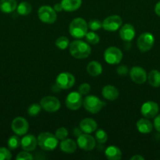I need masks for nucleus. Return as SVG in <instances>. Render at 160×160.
<instances>
[{
  "instance_id": "nucleus-1",
  "label": "nucleus",
  "mask_w": 160,
  "mask_h": 160,
  "mask_svg": "<svg viewBox=\"0 0 160 160\" xmlns=\"http://www.w3.org/2000/svg\"><path fill=\"white\" fill-rule=\"evenodd\" d=\"M69 51L74 58L82 59L89 57L91 53V48L87 42L75 40L71 42L69 45Z\"/></svg>"
},
{
  "instance_id": "nucleus-2",
  "label": "nucleus",
  "mask_w": 160,
  "mask_h": 160,
  "mask_svg": "<svg viewBox=\"0 0 160 160\" xmlns=\"http://www.w3.org/2000/svg\"><path fill=\"white\" fill-rule=\"evenodd\" d=\"M88 32V24L83 18H75L69 25V33L75 38H83Z\"/></svg>"
},
{
  "instance_id": "nucleus-3",
  "label": "nucleus",
  "mask_w": 160,
  "mask_h": 160,
  "mask_svg": "<svg viewBox=\"0 0 160 160\" xmlns=\"http://www.w3.org/2000/svg\"><path fill=\"white\" fill-rule=\"evenodd\" d=\"M38 145L42 150L45 151H53L58 145V139L50 132H42L39 134L37 138Z\"/></svg>"
},
{
  "instance_id": "nucleus-4",
  "label": "nucleus",
  "mask_w": 160,
  "mask_h": 160,
  "mask_svg": "<svg viewBox=\"0 0 160 160\" xmlns=\"http://www.w3.org/2000/svg\"><path fill=\"white\" fill-rule=\"evenodd\" d=\"M83 106L87 112L95 114L100 112L106 106V102L95 95H88L83 99Z\"/></svg>"
},
{
  "instance_id": "nucleus-5",
  "label": "nucleus",
  "mask_w": 160,
  "mask_h": 160,
  "mask_svg": "<svg viewBox=\"0 0 160 160\" xmlns=\"http://www.w3.org/2000/svg\"><path fill=\"white\" fill-rule=\"evenodd\" d=\"M38 17L43 23L52 24L56 20V12L51 6H42L38 10Z\"/></svg>"
},
{
  "instance_id": "nucleus-6",
  "label": "nucleus",
  "mask_w": 160,
  "mask_h": 160,
  "mask_svg": "<svg viewBox=\"0 0 160 160\" xmlns=\"http://www.w3.org/2000/svg\"><path fill=\"white\" fill-rule=\"evenodd\" d=\"M155 43V38L152 33L144 32L142 33L138 37L136 41V45L141 52H145L149 51L153 47Z\"/></svg>"
},
{
  "instance_id": "nucleus-7",
  "label": "nucleus",
  "mask_w": 160,
  "mask_h": 160,
  "mask_svg": "<svg viewBox=\"0 0 160 160\" xmlns=\"http://www.w3.org/2000/svg\"><path fill=\"white\" fill-rule=\"evenodd\" d=\"M122 51L115 46L108 47L104 53V60L111 65L119 64L122 59Z\"/></svg>"
},
{
  "instance_id": "nucleus-8",
  "label": "nucleus",
  "mask_w": 160,
  "mask_h": 160,
  "mask_svg": "<svg viewBox=\"0 0 160 160\" xmlns=\"http://www.w3.org/2000/svg\"><path fill=\"white\" fill-rule=\"evenodd\" d=\"M75 83V78L68 72H63L58 74L56 78V85L60 89H69L73 87Z\"/></svg>"
},
{
  "instance_id": "nucleus-9",
  "label": "nucleus",
  "mask_w": 160,
  "mask_h": 160,
  "mask_svg": "<svg viewBox=\"0 0 160 160\" xmlns=\"http://www.w3.org/2000/svg\"><path fill=\"white\" fill-rule=\"evenodd\" d=\"M83 102L82 95L78 92H72L67 95L65 99V106L70 110H78Z\"/></svg>"
},
{
  "instance_id": "nucleus-10",
  "label": "nucleus",
  "mask_w": 160,
  "mask_h": 160,
  "mask_svg": "<svg viewBox=\"0 0 160 160\" xmlns=\"http://www.w3.org/2000/svg\"><path fill=\"white\" fill-rule=\"evenodd\" d=\"M39 104L45 112H57L61 108V102L54 96H45L40 100Z\"/></svg>"
},
{
  "instance_id": "nucleus-11",
  "label": "nucleus",
  "mask_w": 160,
  "mask_h": 160,
  "mask_svg": "<svg viewBox=\"0 0 160 160\" xmlns=\"http://www.w3.org/2000/svg\"><path fill=\"white\" fill-rule=\"evenodd\" d=\"M11 128L14 134L18 136L24 135L27 134L29 129V124L28 120L21 117H17L12 121Z\"/></svg>"
},
{
  "instance_id": "nucleus-12",
  "label": "nucleus",
  "mask_w": 160,
  "mask_h": 160,
  "mask_svg": "<svg viewBox=\"0 0 160 160\" xmlns=\"http://www.w3.org/2000/svg\"><path fill=\"white\" fill-rule=\"evenodd\" d=\"M77 145L84 151H91L96 146V140L92 135L86 133L77 137Z\"/></svg>"
},
{
  "instance_id": "nucleus-13",
  "label": "nucleus",
  "mask_w": 160,
  "mask_h": 160,
  "mask_svg": "<svg viewBox=\"0 0 160 160\" xmlns=\"http://www.w3.org/2000/svg\"><path fill=\"white\" fill-rule=\"evenodd\" d=\"M122 24V18L118 15H111L102 21V28L107 31H116Z\"/></svg>"
},
{
  "instance_id": "nucleus-14",
  "label": "nucleus",
  "mask_w": 160,
  "mask_h": 160,
  "mask_svg": "<svg viewBox=\"0 0 160 160\" xmlns=\"http://www.w3.org/2000/svg\"><path fill=\"white\" fill-rule=\"evenodd\" d=\"M159 111V107L156 102L152 101H147L141 106V112L145 118H154Z\"/></svg>"
},
{
  "instance_id": "nucleus-15",
  "label": "nucleus",
  "mask_w": 160,
  "mask_h": 160,
  "mask_svg": "<svg viewBox=\"0 0 160 160\" xmlns=\"http://www.w3.org/2000/svg\"><path fill=\"white\" fill-rule=\"evenodd\" d=\"M130 76L132 81L138 84H144L147 81V78L145 70L138 66L132 67L130 71Z\"/></svg>"
},
{
  "instance_id": "nucleus-16",
  "label": "nucleus",
  "mask_w": 160,
  "mask_h": 160,
  "mask_svg": "<svg viewBox=\"0 0 160 160\" xmlns=\"http://www.w3.org/2000/svg\"><path fill=\"white\" fill-rule=\"evenodd\" d=\"M135 35H136L135 28L130 23H125L121 27L119 30V36L124 42H130L134 38Z\"/></svg>"
},
{
  "instance_id": "nucleus-17",
  "label": "nucleus",
  "mask_w": 160,
  "mask_h": 160,
  "mask_svg": "<svg viewBox=\"0 0 160 160\" xmlns=\"http://www.w3.org/2000/svg\"><path fill=\"white\" fill-rule=\"evenodd\" d=\"M38 145L37 138L32 134H27L20 139V146L23 150L28 152L34 151Z\"/></svg>"
},
{
  "instance_id": "nucleus-18",
  "label": "nucleus",
  "mask_w": 160,
  "mask_h": 160,
  "mask_svg": "<svg viewBox=\"0 0 160 160\" xmlns=\"http://www.w3.org/2000/svg\"><path fill=\"white\" fill-rule=\"evenodd\" d=\"M102 95L104 98L109 101H115L119 96V92L115 86L108 84L102 89Z\"/></svg>"
},
{
  "instance_id": "nucleus-19",
  "label": "nucleus",
  "mask_w": 160,
  "mask_h": 160,
  "mask_svg": "<svg viewBox=\"0 0 160 160\" xmlns=\"http://www.w3.org/2000/svg\"><path fill=\"white\" fill-rule=\"evenodd\" d=\"M79 128L83 133L91 134L97 129V123L93 119L86 118L80 122Z\"/></svg>"
},
{
  "instance_id": "nucleus-20",
  "label": "nucleus",
  "mask_w": 160,
  "mask_h": 160,
  "mask_svg": "<svg viewBox=\"0 0 160 160\" xmlns=\"http://www.w3.org/2000/svg\"><path fill=\"white\" fill-rule=\"evenodd\" d=\"M77 142L72 140L71 138H65L61 141L60 144V148L64 152L67 153V154H72L76 151L77 148Z\"/></svg>"
},
{
  "instance_id": "nucleus-21",
  "label": "nucleus",
  "mask_w": 160,
  "mask_h": 160,
  "mask_svg": "<svg viewBox=\"0 0 160 160\" xmlns=\"http://www.w3.org/2000/svg\"><path fill=\"white\" fill-rule=\"evenodd\" d=\"M105 156L109 160H120L122 159V152L119 147L110 145L105 149Z\"/></svg>"
},
{
  "instance_id": "nucleus-22",
  "label": "nucleus",
  "mask_w": 160,
  "mask_h": 160,
  "mask_svg": "<svg viewBox=\"0 0 160 160\" xmlns=\"http://www.w3.org/2000/svg\"><path fill=\"white\" fill-rule=\"evenodd\" d=\"M136 128L141 134H148L152 131L153 125L147 118H141L136 122Z\"/></svg>"
},
{
  "instance_id": "nucleus-23",
  "label": "nucleus",
  "mask_w": 160,
  "mask_h": 160,
  "mask_svg": "<svg viewBox=\"0 0 160 160\" xmlns=\"http://www.w3.org/2000/svg\"><path fill=\"white\" fill-rule=\"evenodd\" d=\"M17 0H0V10L4 13H10L17 9Z\"/></svg>"
},
{
  "instance_id": "nucleus-24",
  "label": "nucleus",
  "mask_w": 160,
  "mask_h": 160,
  "mask_svg": "<svg viewBox=\"0 0 160 160\" xmlns=\"http://www.w3.org/2000/svg\"><path fill=\"white\" fill-rule=\"evenodd\" d=\"M63 9L66 12H74L82 6V0H61Z\"/></svg>"
},
{
  "instance_id": "nucleus-25",
  "label": "nucleus",
  "mask_w": 160,
  "mask_h": 160,
  "mask_svg": "<svg viewBox=\"0 0 160 160\" xmlns=\"http://www.w3.org/2000/svg\"><path fill=\"white\" fill-rule=\"evenodd\" d=\"M86 71L90 76L97 77L101 74L103 68L100 62H97V61H91L86 67Z\"/></svg>"
},
{
  "instance_id": "nucleus-26",
  "label": "nucleus",
  "mask_w": 160,
  "mask_h": 160,
  "mask_svg": "<svg viewBox=\"0 0 160 160\" xmlns=\"http://www.w3.org/2000/svg\"><path fill=\"white\" fill-rule=\"evenodd\" d=\"M147 80L152 87H160V72L157 70H151L147 75Z\"/></svg>"
},
{
  "instance_id": "nucleus-27",
  "label": "nucleus",
  "mask_w": 160,
  "mask_h": 160,
  "mask_svg": "<svg viewBox=\"0 0 160 160\" xmlns=\"http://www.w3.org/2000/svg\"><path fill=\"white\" fill-rule=\"evenodd\" d=\"M32 10V6L30 4V2L26 1L21 2L17 5V11L20 15L21 16H27L29 13H31Z\"/></svg>"
},
{
  "instance_id": "nucleus-28",
  "label": "nucleus",
  "mask_w": 160,
  "mask_h": 160,
  "mask_svg": "<svg viewBox=\"0 0 160 160\" xmlns=\"http://www.w3.org/2000/svg\"><path fill=\"white\" fill-rule=\"evenodd\" d=\"M7 145L9 149L15 150L20 145V139L17 134L12 135L7 141Z\"/></svg>"
},
{
  "instance_id": "nucleus-29",
  "label": "nucleus",
  "mask_w": 160,
  "mask_h": 160,
  "mask_svg": "<svg viewBox=\"0 0 160 160\" xmlns=\"http://www.w3.org/2000/svg\"><path fill=\"white\" fill-rule=\"evenodd\" d=\"M85 38H86V42L90 45H97V43L100 42V37L98 36V34H96L93 31L86 33Z\"/></svg>"
},
{
  "instance_id": "nucleus-30",
  "label": "nucleus",
  "mask_w": 160,
  "mask_h": 160,
  "mask_svg": "<svg viewBox=\"0 0 160 160\" xmlns=\"http://www.w3.org/2000/svg\"><path fill=\"white\" fill-rule=\"evenodd\" d=\"M95 140L99 144H104L108 141V134L104 130L97 129L95 134Z\"/></svg>"
},
{
  "instance_id": "nucleus-31",
  "label": "nucleus",
  "mask_w": 160,
  "mask_h": 160,
  "mask_svg": "<svg viewBox=\"0 0 160 160\" xmlns=\"http://www.w3.org/2000/svg\"><path fill=\"white\" fill-rule=\"evenodd\" d=\"M55 45L59 49L64 50L69 46V40L67 37L65 36H61V37L58 38L55 42Z\"/></svg>"
},
{
  "instance_id": "nucleus-32",
  "label": "nucleus",
  "mask_w": 160,
  "mask_h": 160,
  "mask_svg": "<svg viewBox=\"0 0 160 160\" xmlns=\"http://www.w3.org/2000/svg\"><path fill=\"white\" fill-rule=\"evenodd\" d=\"M41 109H42V106L40 104L33 103L28 108V114L31 117H35L39 115V112H41Z\"/></svg>"
},
{
  "instance_id": "nucleus-33",
  "label": "nucleus",
  "mask_w": 160,
  "mask_h": 160,
  "mask_svg": "<svg viewBox=\"0 0 160 160\" xmlns=\"http://www.w3.org/2000/svg\"><path fill=\"white\" fill-rule=\"evenodd\" d=\"M88 24V28L93 31H96L100 30L102 28V21L99 20H91L89 21Z\"/></svg>"
},
{
  "instance_id": "nucleus-34",
  "label": "nucleus",
  "mask_w": 160,
  "mask_h": 160,
  "mask_svg": "<svg viewBox=\"0 0 160 160\" xmlns=\"http://www.w3.org/2000/svg\"><path fill=\"white\" fill-rule=\"evenodd\" d=\"M67 135H68V131L65 128H63V127L58 128L55 133V136L58 140H64V139L67 138Z\"/></svg>"
},
{
  "instance_id": "nucleus-35",
  "label": "nucleus",
  "mask_w": 160,
  "mask_h": 160,
  "mask_svg": "<svg viewBox=\"0 0 160 160\" xmlns=\"http://www.w3.org/2000/svg\"><path fill=\"white\" fill-rule=\"evenodd\" d=\"M11 158L10 151L5 147H0V160H9Z\"/></svg>"
},
{
  "instance_id": "nucleus-36",
  "label": "nucleus",
  "mask_w": 160,
  "mask_h": 160,
  "mask_svg": "<svg viewBox=\"0 0 160 160\" xmlns=\"http://www.w3.org/2000/svg\"><path fill=\"white\" fill-rule=\"evenodd\" d=\"M33 159L34 157L32 156V155L29 152L24 151V150L23 152H20L16 157L17 160H32Z\"/></svg>"
},
{
  "instance_id": "nucleus-37",
  "label": "nucleus",
  "mask_w": 160,
  "mask_h": 160,
  "mask_svg": "<svg viewBox=\"0 0 160 160\" xmlns=\"http://www.w3.org/2000/svg\"><path fill=\"white\" fill-rule=\"evenodd\" d=\"M91 90V87L89 85V84L88 83H83V84H80L79 87L78 88V92L81 94L82 95H87L89 93Z\"/></svg>"
},
{
  "instance_id": "nucleus-38",
  "label": "nucleus",
  "mask_w": 160,
  "mask_h": 160,
  "mask_svg": "<svg viewBox=\"0 0 160 160\" xmlns=\"http://www.w3.org/2000/svg\"><path fill=\"white\" fill-rule=\"evenodd\" d=\"M116 71H117L118 74L121 75V76H125V75H126L129 73L128 67L124 65L118 67V68L116 69Z\"/></svg>"
},
{
  "instance_id": "nucleus-39",
  "label": "nucleus",
  "mask_w": 160,
  "mask_h": 160,
  "mask_svg": "<svg viewBox=\"0 0 160 160\" xmlns=\"http://www.w3.org/2000/svg\"><path fill=\"white\" fill-rule=\"evenodd\" d=\"M154 127L157 131L160 132V114L155 116L154 119Z\"/></svg>"
},
{
  "instance_id": "nucleus-40",
  "label": "nucleus",
  "mask_w": 160,
  "mask_h": 160,
  "mask_svg": "<svg viewBox=\"0 0 160 160\" xmlns=\"http://www.w3.org/2000/svg\"><path fill=\"white\" fill-rule=\"evenodd\" d=\"M53 9L56 11V12H61V11L64 10V9H63L61 3H56V4L53 6Z\"/></svg>"
},
{
  "instance_id": "nucleus-41",
  "label": "nucleus",
  "mask_w": 160,
  "mask_h": 160,
  "mask_svg": "<svg viewBox=\"0 0 160 160\" xmlns=\"http://www.w3.org/2000/svg\"><path fill=\"white\" fill-rule=\"evenodd\" d=\"M155 12L156 13L157 16L160 17V1L156 3L155 6Z\"/></svg>"
},
{
  "instance_id": "nucleus-42",
  "label": "nucleus",
  "mask_w": 160,
  "mask_h": 160,
  "mask_svg": "<svg viewBox=\"0 0 160 160\" xmlns=\"http://www.w3.org/2000/svg\"><path fill=\"white\" fill-rule=\"evenodd\" d=\"M82 132H83V131H82V130L80 129V128H75V129H74V131H73L74 135L76 136V137H78V136H79L80 134H82Z\"/></svg>"
},
{
  "instance_id": "nucleus-43",
  "label": "nucleus",
  "mask_w": 160,
  "mask_h": 160,
  "mask_svg": "<svg viewBox=\"0 0 160 160\" xmlns=\"http://www.w3.org/2000/svg\"><path fill=\"white\" fill-rule=\"evenodd\" d=\"M130 159L131 160H144V158L143 157V156H140V155H135V156H132V157L130 158Z\"/></svg>"
}]
</instances>
